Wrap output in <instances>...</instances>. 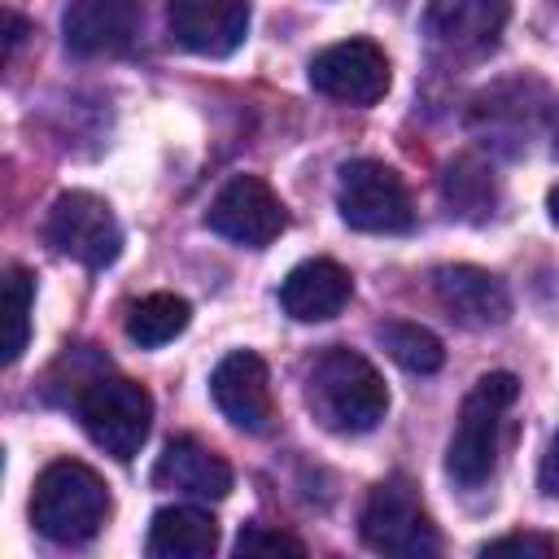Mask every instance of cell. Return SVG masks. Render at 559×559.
Returning <instances> with one entry per match:
<instances>
[{
    "label": "cell",
    "instance_id": "3",
    "mask_svg": "<svg viewBox=\"0 0 559 559\" xmlns=\"http://www.w3.org/2000/svg\"><path fill=\"white\" fill-rule=\"evenodd\" d=\"M515 397H520V380L511 371H489L467 389L459 419H454V432H450V445H445V472L459 485L489 480V472L498 463L502 419H507Z\"/></svg>",
    "mask_w": 559,
    "mask_h": 559
},
{
    "label": "cell",
    "instance_id": "9",
    "mask_svg": "<svg viewBox=\"0 0 559 559\" xmlns=\"http://www.w3.org/2000/svg\"><path fill=\"white\" fill-rule=\"evenodd\" d=\"M310 87L341 105H376L389 92V57L371 39H341L314 52Z\"/></svg>",
    "mask_w": 559,
    "mask_h": 559
},
{
    "label": "cell",
    "instance_id": "27",
    "mask_svg": "<svg viewBox=\"0 0 559 559\" xmlns=\"http://www.w3.org/2000/svg\"><path fill=\"white\" fill-rule=\"evenodd\" d=\"M555 153H559V127H555Z\"/></svg>",
    "mask_w": 559,
    "mask_h": 559
},
{
    "label": "cell",
    "instance_id": "13",
    "mask_svg": "<svg viewBox=\"0 0 559 559\" xmlns=\"http://www.w3.org/2000/svg\"><path fill=\"white\" fill-rule=\"evenodd\" d=\"M170 35L197 57H231L249 35V0H170Z\"/></svg>",
    "mask_w": 559,
    "mask_h": 559
},
{
    "label": "cell",
    "instance_id": "2",
    "mask_svg": "<svg viewBox=\"0 0 559 559\" xmlns=\"http://www.w3.org/2000/svg\"><path fill=\"white\" fill-rule=\"evenodd\" d=\"M109 520V485L79 459H57L35 476L31 524L48 542L83 546Z\"/></svg>",
    "mask_w": 559,
    "mask_h": 559
},
{
    "label": "cell",
    "instance_id": "11",
    "mask_svg": "<svg viewBox=\"0 0 559 559\" xmlns=\"http://www.w3.org/2000/svg\"><path fill=\"white\" fill-rule=\"evenodd\" d=\"M214 406L223 419H231L240 432H266L275 419V397H271V371L253 349L227 354L214 376H210Z\"/></svg>",
    "mask_w": 559,
    "mask_h": 559
},
{
    "label": "cell",
    "instance_id": "7",
    "mask_svg": "<svg viewBox=\"0 0 559 559\" xmlns=\"http://www.w3.org/2000/svg\"><path fill=\"white\" fill-rule=\"evenodd\" d=\"M44 236L57 253L100 271L109 266L118 253H122V227L114 218V210L96 197V192H61L48 210V223H44Z\"/></svg>",
    "mask_w": 559,
    "mask_h": 559
},
{
    "label": "cell",
    "instance_id": "25",
    "mask_svg": "<svg viewBox=\"0 0 559 559\" xmlns=\"http://www.w3.org/2000/svg\"><path fill=\"white\" fill-rule=\"evenodd\" d=\"M31 26L17 17V13H4V57H13V48L22 44V35H26Z\"/></svg>",
    "mask_w": 559,
    "mask_h": 559
},
{
    "label": "cell",
    "instance_id": "21",
    "mask_svg": "<svg viewBox=\"0 0 559 559\" xmlns=\"http://www.w3.org/2000/svg\"><path fill=\"white\" fill-rule=\"evenodd\" d=\"M31 306H35V275L26 266H9L4 275V362L13 367L31 341Z\"/></svg>",
    "mask_w": 559,
    "mask_h": 559
},
{
    "label": "cell",
    "instance_id": "10",
    "mask_svg": "<svg viewBox=\"0 0 559 559\" xmlns=\"http://www.w3.org/2000/svg\"><path fill=\"white\" fill-rule=\"evenodd\" d=\"M511 0H428L424 35L450 57H485L498 48Z\"/></svg>",
    "mask_w": 559,
    "mask_h": 559
},
{
    "label": "cell",
    "instance_id": "14",
    "mask_svg": "<svg viewBox=\"0 0 559 559\" xmlns=\"http://www.w3.org/2000/svg\"><path fill=\"white\" fill-rule=\"evenodd\" d=\"M140 31V0H70L61 17L66 48L79 57H109L131 48Z\"/></svg>",
    "mask_w": 559,
    "mask_h": 559
},
{
    "label": "cell",
    "instance_id": "19",
    "mask_svg": "<svg viewBox=\"0 0 559 559\" xmlns=\"http://www.w3.org/2000/svg\"><path fill=\"white\" fill-rule=\"evenodd\" d=\"M192 319V306L175 293H148L140 297L131 310H127V336L140 345V349H162L170 345Z\"/></svg>",
    "mask_w": 559,
    "mask_h": 559
},
{
    "label": "cell",
    "instance_id": "8",
    "mask_svg": "<svg viewBox=\"0 0 559 559\" xmlns=\"http://www.w3.org/2000/svg\"><path fill=\"white\" fill-rule=\"evenodd\" d=\"M205 227L218 231L231 245L266 249L288 227V214H284V201L271 192L266 179H258V175H231L214 192V201L205 210Z\"/></svg>",
    "mask_w": 559,
    "mask_h": 559
},
{
    "label": "cell",
    "instance_id": "18",
    "mask_svg": "<svg viewBox=\"0 0 559 559\" xmlns=\"http://www.w3.org/2000/svg\"><path fill=\"white\" fill-rule=\"evenodd\" d=\"M441 201H445V210L454 218L489 223L493 210H498V179H493V170L480 157L459 153L441 170Z\"/></svg>",
    "mask_w": 559,
    "mask_h": 559
},
{
    "label": "cell",
    "instance_id": "5",
    "mask_svg": "<svg viewBox=\"0 0 559 559\" xmlns=\"http://www.w3.org/2000/svg\"><path fill=\"white\" fill-rule=\"evenodd\" d=\"M358 533L367 550L376 555H402V559H424L441 550V533L428 520L415 485L406 476H389L367 493V507L358 515Z\"/></svg>",
    "mask_w": 559,
    "mask_h": 559
},
{
    "label": "cell",
    "instance_id": "20",
    "mask_svg": "<svg viewBox=\"0 0 559 559\" xmlns=\"http://www.w3.org/2000/svg\"><path fill=\"white\" fill-rule=\"evenodd\" d=\"M376 336H380V345L389 349V358H393L397 367L415 371V376H432V371H441V362H445L441 341H437L428 328H419V323L393 319V323H380Z\"/></svg>",
    "mask_w": 559,
    "mask_h": 559
},
{
    "label": "cell",
    "instance_id": "23",
    "mask_svg": "<svg viewBox=\"0 0 559 559\" xmlns=\"http://www.w3.org/2000/svg\"><path fill=\"white\" fill-rule=\"evenodd\" d=\"M559 542L546 537V533H507V537H493L480 546V555H555Z\"/></svg>",
    "mask_w": 559,
    "mask_h": 559
},
{
    "label": "cell",
    "instance_id": "15",
    "mask_svg": "<svg viewBox=\"0 0 559 559\" xmlns=\"http://www.w3.org/2000/svg\"><path fill=\"white\" fill-rule=\"evenodd\" d=\"M153 485L175 489L192 502H223L231 493V467L223 454H214L197 437H175L153 463Z\"/></svg>",
    "mask_w": 559,
    "mask_h": 559
},
{
    "label": "cell",
    "instance_id": "6",
    "mask_svg": "<svg viewBox=\"0 0 559 559\" xmlns=\"http://www.w3.org/2000/svg\"><path fill=\"white\" fill-rule=\"evenodd\" d=\"M336 210L354 231H376V236L411 231V223H415V201H411L402 175L376 157H358V162L341 166Z\"/></svg>",
    "mask_w": 559,
    "mask_h": 559
},
{
    "label": "cell",
    "instance_id": "4",
    "mask_svg": "<svg viewBox=\"0 0 559 559\" xmlns=\"http://www.w3.org/2000/svg\"><path fill=\"white\" fill-rule=\"evenodd\" d=\"M79 424L92 437V445H100L109 459L131 463L140 454V445L148 441L153 428V397L140 380L127 376H92L79 389Z\"/></svg>",
    "mask_w": 559,
    "mask_h": 559
},
{
    "label": "cell",
    "instance_id": "12",
    "mask_svg": "<svg viewBox=\"0 0 559 559\" xmlns=\"http://www.w3.org/2000/svg\"><path fill=\"white\" fill-rule=\"evenodd\" d=\"M432 293L441 301V310L459 323V328H502L511 319V293L507 284L472 262H454V266H437L432 271Z\"/></svg>",
    "mask_w": 559,
    "mask_h": 559
},
{
    "label": "cell",
    "instance_id": "22",
    "mask_svg": "<svg viewBox=\"0 0 559 559\" xmlns=\"http://www.w3.org/2000/svg\"><path fill=\"white\" fill-rule=\"evenodd\" d=\"M236 555H306V542L266 524H245L236 537Z\"/></svg>",
    "mask_w": 559,
    "mask_h": 559
},
{
    "label": "cell",
    "instance_id": "24",
    "mask_svg": "<svg viewBox=\"0 0 559 559\" xmlns=\"http://www.w3.org/2000/svg\"><path fill=\"white\" fill-rule=\"evenodd\" d=\"M537 489L546 498H559V432L550 437L546 454H542V467H537Z\"/></svg>",
    "mask_w": 559,
    "mask_h": 559
},
{
    "label": "cell",
    "instance_id": "26",
    "mask_svg": "<svg viewBox=\"0 0 559 559\" xmlns=\"http://www.w3.org/2000/svg\"><path fill=\"white\" fill-rule=\"evenodd\" d=\"M546 205H550V218H555V227H559V188H550V197H546Z\"/></svg>",
    "mask_w": 559,
    "mask_h": 559
},
{
    "label": "cell",
    "instance_id": "1",
    "mask_svg": "<svg viewBox=\"0 0 559 559\" xmlns=\"http://www.w3.org/2000/svg\"><path fill=\"white\" fill-rule=\"evenodd\" d=\"M306 402L328 432L358 437L384 419L389 389H384L380 371L358 349L328 345L306 371Z\"/></svg>",
    "mask_w": 559,
    "mask_h": 559
},
{
    "label": "cell",
    "instance_id": "17",
    "mask_svg": "<svg viewBox=\"0 0 559 559\" xmlns=\"http://www.w3.org/2000/svg\"><path fill=\"white\" fill-rule=\"evenodd\" d=\"M218 550V520L201 507H162L148 524L153 559H210Z\"/></svg>",
    "mask_w": 559,
    "mask_h": 559
},
{
    "label": "cell",
    "instance_id": "16",
    "mask_svg": "<svg viewBox=\"0 0 559 559\" xmlns=\"http://www.w3.org/2000/svg\"><path fill=\"white\" fill-rule=\"evenodd\" d=\"M349 293H354V280H349V271L341 262H332V258H306V262H297L284 275L280 306L297 323H323V319H336L345 310Z\"/></svg>",
    "mask_w": 559,
    "mask_h": 559
}]
</instances>
